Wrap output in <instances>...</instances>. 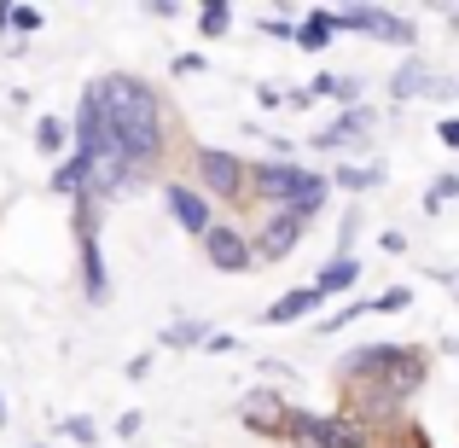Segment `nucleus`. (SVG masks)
Listing matches in <instances>:
<instances>
[{
    "label": "nucleus",
    "mask_w": 459,
    "mask_h": 448,
    "mask_svg": "<svg viewBox=\"0 0 459 448\" xmlns=\"http://www.w3.org/2000/svg\"><path fill=\"white\" fill-rule=\"evenodd\" d=\"M204 257H210V268H221V274H245V268H250V257H256V245H250L238 227L215 222L210 233H204Z\"/></svg>",
    "instance_id": "nucleus-6"
},
{
    "label": "nucleus",
    "mask_w": 459,
    "mask_h": 448,
    "mask_svg": "<svg viewBox=\"0 0 459 448\" xmlns=\"http://www.w3.org/2000/svg\"><path fill=\"white\" fill-rule=\"evenodd\" d=\"M355 280H360V262L355 257H332L320 268V280H314V292H320V297H337V292H355Z\"/></svg>",
    "instance_id": "nucleus-13"
},
{
    "label": "nucleus",
    "mask_w": 459,
    "mask_h": 448,
    "mask_svg": "<svg viewBox=\"0 0 459 448\" xmlns=\"http://www.w3.org/2000/svg\"><path fill=\"white\" fill-rule=\"evenodd\" d=\"M93 93H100V111H105V123H111L117 163L140 180L157 163V152H163V105H157V93L146 82L123 76V70L105 76V82H93Z\"/></svg>",
    "instance_id": "nucleus-1"
},
{
    "label": "nucleus",
    "mask_w": 459,
    "mask_h": 448,
    "mask_svg": "<svg viewBox=\"0 0 459 448\" xmlns=\"http://www.w3.org/2000/svg\"><path fill=\"white\" fill-rule=\"evenodd\" d=\"M448 198H459V175H442L437 187L425 192V210H442V204H448Z\"/></svg>",
    "instance_id": "nucleus-21"
},
{
    "label": "nucleus",
    "mask_w": 459,
    "mask_h": 448,
    "mask_svg": "<svg viewBox=\"0 0 459 448\" xmlns=\"http://www.w3.org/2000/svg\"><path fill=\"white\" fill-rule=\"evenodd\" d=\"M314 309H320V292L303 285V292H285L280 303H268V314H262V321H268V326H285V321H303V314H314Z\"/></svg>",
    "instance_id": "nucleus-12"
},
{
    "label": "nucleus",
    "mask_w": 459,
    "mask_h": 448,
    "mask_svg": "<svg viewBox=\"0 0 459 448\" xmlns=\"http://www.w3.org/2000/svg\"><path fill=\"white\" fill-rule=\"evenodd\" d=\"M332 18H337V30H367V35L395 41V47H413V41H419L413 23L395 18V12H384V6H343V12H332Z\"/></svg>",
    "instance_id": "nucleus-5"
},
{
    "label": "nucleus",
    "mask_w": 459,
    "mask_h": 448,
    "mask_svg": "<svg viewBox=\"0 0 459 448\" xmlns=\"http://www.w3.org/2000/svg\"><path fill=\"white\" fill-rule=\"evenodd\" d=\"M117 437H140V414H134V408H128V414L117 419Z\"/></svg>",
    "instance_id": "nucleus-26"
},
{
    "label": "nucleus",
    "mask_w": 459,
    "mask_h": 448,
    "mask_svg": "<svg viewBox=\"0 0 459 448\" xmlns=\"http://www.w3.org/2000/svg\"><path fill=\"white\" fill-rule=\"evenodd\" d=\"M198 180H204V192H215V198H238V192L250 187V163H245L238 152L204 146V152H198Z\"/></svg>",
    "instance_id": "nucleus-4"
},
{
    "label": "nucleus",
    "mask_w": 459,
    "mask_h": 448,
    "mask_svg": "<svg viewBox=\"0 0 459 448\" xmlns=\"http://www.w3.org/2000/svg\"><path fill=\"white\" fill-rule=\"evenodd\" d=\"M308 100H343L349 111H355V105H360V82L355 76H332V70H325V76H314Z\"/></svg>",
    "instance_id": "nucleus-15"
},
{
    "label": "nucleus",
    "mask_w": 459,
    "mask_h": 448,
    "mask_svg": "<svg viewBox=\"0 0 459 448\" xmlns=\"http://www.w3.org/2000/svg\"><path fill=\"white\" fill-rule=\"evenodd\" d=\"M332 35H337V18H332V12H308V18L297 23V47H303V53H325V47H332Z\"/></svg>",
    "instance_id": "nucleus-14"
},
{
    "label": "nucleus",
    "mask_w": 459,
    "mask_h": 448,
    "mask_svg": "<svg viewBox=\"0 0 459 448\" xmlns=\"http://www.w3.org/2000/svg\"><path fill=\"white\" fill-rule=\"evenodd\" d=\"M285 419H291V408H285L280 396H268V391H250V396H245V426H256V431H285Z\"/></svg>",
    "instance_id": "nucleus-11"
},
{
    "label": "nucleus",
    "mask_w": 459,
    "mask_h": 448,
    "mask_svg": "<svg viewBox=\"0 0 459 448\" xmlns=\"http://www.w3.org/2000/svg\"><path fill=\"white\" fill-rule=\"evenodd\" d=\"M372 309H384V314L407 309V285H390V292H384V297H372Z\"/></svg>",
    "instance_id": "nucleus-24"
},
{
    "label": "nucleus",
    "mask_w": 459,
    "mask_h": 448,
    "mask_svg": "<svg viewBox=\"0 0 459 448\" xmlns=\"http://www.w3.org/2000/svg\"><path fill=\"white\" fill-rule=\"evenodd\" d=\"M53 192L65 198H88V157H70V163L53 169Z\"/></svg>",
    "instance_id": "nucleus-18"
},
{
    "label": "nucleus",
    "mask_w": 459,
    "mask_h": 448,
    "mask_svg": "<svg viewBox=\"0 0 459 448\" xmlns=\"http://www.w3.org/2000/svg\"><path fill=\"white\" fill-rule=\"evenodd\" d=\"M163 344H175V349L210 344V326H204V321H180V326H169V332H163Z\"/></svg>",
    "instance_id": "nucleus-19"
},
{
    "label": "nucleus",
    "mask_w": 459,
    "mask_h": 448,
    "mask_svg": "<svg viewBox=\"0 0 459 448\" xmlns=\"http://www.w3.org/2000/svg\"><path fill=\"white\" fill-rule=\"evenodd\" d=\"M437 135H442V146H454V152H459V117H448V123H442Z\"/></svg>",
    "instance_id": "nucleus-27"
},
{
    "label": "nucleus",
    "mask_w": 459,
    "mask_h": 448,
    "mask_svg": "<svg viewBox=\"0 0 459 448\" xmlns=\"http://www.w3.org/2000/svg\"><path fill=\"white\" fill-rule=\"evenodd\" d=\"M442 285H448V292L459 297V274H442Z\"/></svg>",
    "instance_id": "nucleus-29"
},
{
    "label": "nucleus",
    "mask_w": 459,
    "mask_h": 448,
    "mask_svg": "<svg viewBox=\"0 0 459 448\" xmlns=\"http://www.w3.org/2000/svg\"><path fill=\"white\" fill-rule=\"evenodd\" d=\"M6 23H12V6H0V30H6Z\"/></svg>",
    "instance_id": "nucleus-30"
},
{
    "label": "nucleus",
    "mask_w": 459,
    "mask_h": 448,
    "mask_svg": "<svg viewBox=\"0 0 459 448\" xmlns=\"http://www.w3.org/2000/svg\"><path fill=\"white\" fill-rule=\"evenodd\" d=\"M367 135H372V111H367V105H355V111L332 117V123L314 135V146H320V152H360V146H367Z\"/></svg>",
    "instance_id": "nucleus-7"
},
{
    "label": "nucleus",
    "mask_w": 459,
    "mask_h": 448,
    "mask_svg": "<svg viewBox=\"0 0 459 448\" xmlns=\"http://www.w3.org/2000/svg\"><path fill=\"white\" fill-rule=\"evenodd\" d=\"M163 198H169V215H175V222L186 227V233H198V239H204V233L215 227V215H210V198H204V192H192V187H169Z\"/></svg>",
    "instance_id": "nucleus-9"
},
{
    "label": "nucleus",
    "mask_w": 459,
    "mask_h": 448,
    "mask_svg": "<svg viewBox=\"0 0 459 448\" xmlns=\"http://www.w3.org/2000/svg\"><path fill=\"white\" fill-rule=\"evenodd\" d=\"M12 30L35 35V30H41V12H35V6H12Z\"/></svg>",
    "instance_id": "nucleus-23"
},
{
    "label": "nucleus",
    "mask_w": 459,
    "mask_h": 448,
    "mask_svg": "<svg viewBox=\"0 0 459 448\" xmlns=\"http://www.w3.org/2000/svg\"><path fill=\"white\" fill-rule=\"evenodd\" d=\"M250 187H256L262 198H273V204H285V210H297V215H314V210L325 204V175H314V169L291 163V157H273V163L250 169Z\"/></svg>",
    "instance_id": "nucleus-2"
},
{
    "label": "nucleus",
    "mask_w": 459,
    "mask_h": 448,
    "mask_svg": "<svg viewBox=\"0 0 459 448\" xmlns=\"http://www.w3.org/2000/svg\"><path fill=\"white\" fill-rule=\"evenodd\" d=\"M70 140H76V128L58 123V117H41V123H35V152H41V157H58Z\"/></svg>",
    "instance_id": "nucleus-16"
},
{
    "label": "nucleus",
    "mask_w": 459,
    "mask_h": 448,
    "mask_svg": "<svg viewBox=\"0 0 459 448\" xmlns=\"http://www.w3.org/2000/svg\"><path fill=\"white\" fill-rule=\"evenodd\" d=\"M0 426H6V396H0Z\"/></svg>",
    "instance_id": "nucleus-31"
},
{
    "label": "nucleus",
    "mask_w": 459,
    "mask_h": 448,
    "mask_svg": "<svg viewBox=\"0 0 459 448\" xmlns=\"http://www.w3.org/2000/svg\"><path fill=\"white\" fill-rule=\"evenodd\" d=\"M390 93H395V100H419V93H437V100H442V93H459V82L437 76L425 58H407V65L390 76Z\"/></svg>",
    "instance_id": "nucleus-8"
},
{
    "label": "nucleus",
    "mask_w": 459,
    "mask_h": 448,
    "mask_svg": "<svg viewBox=\"0 0 459 448\" xmlns=\"http://www.w3.org/2000/svg\"><path fill=\"white\" fill-rule=\"evenodd\" d=\"M285 437H303L308 448H367L360 437V426H349V419H325V414H308V408H291V419H285Z\"/></svg>",
    "instance_id": "nucleus-3"
},
{
    "label": "nucleus",
    "mask_w": 459,
    "mask_h": 448,
    "mask_svg": "<svg viewBox=\"0 0 459 448\" xmlns=\"http://www.w3.org/2000/svg\"><path fill=\"white\" fill-rule=\"evenodd\" d=\"M169 70H175V76H198V70H204V58H198V53H180Z\"/></svg>",
    "instance_id": "nucleus-25"
},
{
    "label": "nucleus",
    "mask_w": 459,
    "mask_h": 448,
    "mask_svg": "<svg viewBox=\"0 0 459 448\" xmlns=\"http://www.w3.org/2000/svg\"><path fill=\"white\" fill-rule=\"evenodd\" d=\"M198 30L204 35H227L233 30V6H227V0H210V6L198 12Z\"/></svg>",
    "instance_id": "nucleus-20"
},
{
    "label": "nucleus",
    "mask_w": 459,
    "mask_h": 448,
    "mask_svg": "<svg viewBox=\"0 0 459 448\" xmlns=\"http://www.w3.org/2000/svg\"><path fill=\"white\" fill-rule=\"evenodd\" d=\"M58 431H65L70 443H82V448H88V443H100V431H93V419H65Z\"/></svg>",
    "instance_id": "nucleus-22"
},
{
    "label": "nucleus",
    "mask_w": 459,
    "mask_h": 448,
    "mask_svg": "<svg viewBox=\"0 0 459 448\" xmlns=\"http://www.w3.org/2000/svg\"><path fill=\"white\" fill-rule=\"evenodd\" d=\"M303 222H308V215H297V210H280L268 227H262V239H256V257L280 262L285 250H297V239H303Z\"/></svg>",
    "instance_id": "nucleus-10"
},
{
    "label": "nucleus",
    "mask_w": 459,
    "mask_h": 448,
    "mask_svg": "<svg viewBox=\"0 0 459 448\" xmlns=\"http://www.w3.org/2000/svg\"><path fill=\"white\" fill-rule=\"evenodd\" d=\"M123 373H128V379H146V373H152V356H134V361H128Z\"/></svg>",
    "instance_id": "nucleus-28"
},
{
    "label": "nucleus",
    "mask_w": 459,
    "mask_h": 448,
    "mask_svg": "<svg viewBox=\"0 0 459 448\" xmlns=\"http://www.w3.org/2000/svg\"><path fill=\"white\" fill-rule=\"evenodd\" d=\"M332 180L343 192H367V187H378V180H384V163H337Z\"/></svg>",
    "instance_id": "nucleus-17"
}]
</instances>
